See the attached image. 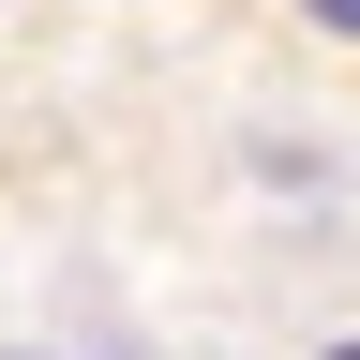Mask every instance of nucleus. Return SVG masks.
<instances>
[{
  "label": "nucleus",
  "instance_id": "obj_1",
  "mask_svg": "<svg viewBox=\"0 0 360 360\" xmlns=\"http://www.w3.org/2000/svg\"><path fill=\"white\" fill-rule=\"evenodd\" d=\"M300 15H315V30H345V45H360V0H300Z\"/></svg>",
  "mask_w": 360,
  "mask_h": 360
},
{
  "label": "nucleus",
  "instance_id": "obj_2",
  "mask_svg": "<svg viewBox=\"0 0 360 360\" xmlns=\"http://www.w3.org/2000/svg\"><path fill=\"white\" fill-rule=\"evenodd\" d=\"M330 360H360V345H330Z\"/></svg>",
  "mask_w": 360,
  "mask_h": 360
}]
</instances>
